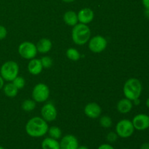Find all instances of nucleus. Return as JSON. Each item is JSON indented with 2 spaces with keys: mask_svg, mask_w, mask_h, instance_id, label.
<instances>
[{
  "mask_svg": "<svg viewBox=\"0 0 149 149\" xmlns=\"http://www.w3.org/2000/svg\"><path fill=\"white\" fill-rule=\"evenodd\" d=\"M25 129L29 136L32 138H40L47 133L49 126L47 122L42 117L35 116L28 121Z\"/></svg>",
  "mask_w": 149,
  "mask_h": 149,
  "instance_id": "obj_1",
  "label": "nucleus"
},
{
  "mask_svg": "<svg viewBox=\"0 0 149 149\" xmlns=\"http://www.w3.org/2000/svg\"><path fill=\"white\" fill-rule=\"evenodd\" d=\"M91 36V31L88 26L83 23H77L71 31L73 42L78 45H84L89 42Z\"/></svg>",
  "mask_w": 149,
  "mask_h": 149,
  "instance_id": "obj_2",
  "label": "nucleus"
},
{
  "mask_svg": "<svg viewBox=\"0 0 149 149\" xmlns=\"http://www.w3.org/2000/svg\"><path fill=\"white\" fill-rule=\"evenodd\" d=\"M125 97L130 100L139 98L142 93V84L140 80L136 78H130L127 80L123 87Z\"/></svg>",
  "mask_w": 149,
  "mask_h": 149,
  "instance_id": "obj_3",
  "label": "nucleus"
},
{
  "mask_svg": "<svg viewBox=\"0 0 149 149\" xmlns=\"http://www.w3.org/2000/svg\"><path fill=\"white\" fill-rule=\"evenodd\" d=\"M18 64L13 61H7L2 64L0 68V75L7 81H13L18 76Z\"/></svg>",
  "mask_w": 149,
  "mask_h": 149,
  "instance_id": "obj_4",
  "label": "nucleus"
},
{
  "mask_svg": "<svg viewBox=\"0 0 149 149\" xmlns=\"http://www.w3.org/2000/svg\"><path fill=\"white\" fill-rule=\"evenodd\" d=\"M135 131L132 121L129 119H122L116 126V132L118 136L122 138H130L132 135Z\"/></svg>",
  "mask_w": 149,
  "mask_h": 149,
  "instance_id": "obj_5",
  "label": "nucleus"
},
{
  "mask_svg": "<svg viewBox=\"0 0 149 149\" xmlns=\"http://www.w3.org/2000/svg\"><path fill=\"white\" fill-rule=\"evenodd\" d=\"M49 89L47 84L39 83L34 86L32 91V97L35 102L43 103L49 97Z\"/></svg>",
  "mask_w": 149,
  "mask_h": 149,
  "instance_id": "obj_6",
  "label": "nucleus"
},
{
  "mask_svg": "<svg viewBox=\"0 0 149 149\" xmlns=\"http://www.w3.org/2000/svg\"><path fill=\"white\" fill-rule=\"evenodd\" d=\"M18 52L24 59L31 60L35 58L38 51L36 45L31 42H23L19 45Z\"/></svg>",
  "mask_w": 149,
  "mask_h": 149,
  "instance_id": "obj_7",
  "label": "nucleus"
},
{
  "mask_svg": "<svg viewBox=\"0 0 149 149\" xmlns=\"http://www.w3.org/2000/svg\"><path fill=\"white\" fill-rule=\"evenodd\" d=\"M108 42L105 37L102 36H93L89 40V49L94 53H100L104 51L107 47Z\"/></svg>",
  "mask_w": 149,
  "mask_h": 149,
  "instance_id": "obj_8",
  "label": "nucleus"
},
{
  "mask_svg": "<svg viewBox=\"0 0 149 149\" xmlns=\"http://www.w3.org/2000/svg\"><path fill=\"white\" fill-rule=\"evenodd\" d=\"M42 118L47 122H51L55 120L58 115L57 109L52 103H47L43 106L41 110Z\"/></svg>",
  "mask_w": 149,
  "mask_h": 149,
  "instance_id": "obj_9",
  "label": "nucleus"
},
{
  "mask_svg": "<svg viewBox=\"0 0 149 149\" xmlns=\"http://www.w3.org/2000/svg\"><path fill=\"white\" fill-rule=\"evenodd\" d=\"M132 122L135 130H145L149 127V116L145 113H139L134 116Z\"/></svg>",
  "mask_w": 149,
  "mask_h": 149,
  "instance_id": "obj_10",
  "label": "nucleus"
},
{
  "mask_svg": "<svg viewBox=\"0 0 149 149\" xmlns=\"http://www.w3.org/2000/svg\"><path fill=\"white\" fill-rule=\"evenodd\" d=\"M60 149H77L79 146L77 138L73 135H66L61 138Z\"/></svg>",
  "mask_w": 149,
  "mask_h": 149,
  "instance_id": "obj_11",
  "label": "nucleus"
},
{
  "mask_svg": "<svg viewBox=\"0 0 149 149\" xmlns=\"http://www.w3.org/2000/svg\"><path fill=\"white\" fill-rule=\"evenodd\" d=\"M84 112L87 116L91 119H96L99 117L102 113L100 106L96 103H89L84 107Z\"/></svg>",
  "mask_w": 149,
  "mask_h": 149,
  "instance_id": "obj_12",
  "label": "nucleus"
},
{
  "mask_svg": "<svg viewBox=\"0 0 149 149\" xmlns=\"http://www.w3.org/2000/svg\"><path fill=\"white\" fill-rule=\"evenodd\" d=\"M78 20L80 23L87 25L94 19V12L88 7H85L80 10L77 14Z\"/></svg>",
  "mask_w": 149,
  "mask_h": 149,
  "instance_id": "obj_13",
  "label": "nucleus"
},
{
  "mask_svg": "<svg viewBox=\"0 0 149 149\" xmlns=\"http://www.w3.org/2000/svg\"><path fill=\"white\" fill-rule=\"evenodd\" d=\"M43 69L41 60L33 58L30 60L29 64H28V70L29 73L33 75H39Z\"/></svg>",
  "mask_w": 149,
  "mask_h": 149,
  "instance_id": "obj_14",
  "label": "nucleus"
},
{
  "mask_svg": "<svg viewBox=\"0 0 149 149\" xmlns=\"http://www.w3.org/2000/svg\"><path fill=\"white\" fill-rule=\"evenodd\" d=\"M133 103L132 100H129L127 98H123L119 100L117 103V110L121 113H127L132 110Z\"/></svg>",
  "mask_w": 149,
  "mask_h": 149,
  "instance_id": "obj_15",
  "label": "nucleus"
},
{
  "mask_svg": "<svg viewBox=\"0 0 149 149\" xmlns=\"http://www.w3.org/2000/svg\"><path fill=\"white\" fill-rule=\"evenodd\" d=\"M36 46L38 52L42 54H45L47 53V52L52 49V42H51L49 39L43 38V39H40V40L38 42V43L36 44Z\"/></svg>",
  "mask_w": 149,
  "mask_h": 149,
  "instance_id": "obj_16",
  "label": "nucleus"
},
{
  "mask_svg": "<svg viewBox=\"0 0 149 149\" xmlns=\"http://www.w3.org/2000/svg\"><path fill=\"white\" fill-rule=\"evenodd\" d=\"M63 20L65 24L70 26H74L78 23V16L77 14L74 11H67L63 15Z\"/></svg>",
  "mask_w": 149,
  "mask_h": 149,
  "instance_id": "obj_17",
  "label": "nucleus"
},
{
  "mask_svg": "<svg viewBox=\"0 0 149 149\" xmlns=\"http://www.w3.org/2000/svg\"><path fill=\"white\" fill-rule=\"evenodd\" d=\"M42 149H60V143L58 140L48 137L45 138L42 142Z\"/></svg>",
  "mask_w": 149,
  "mask_h": 149,
  "instance_id": "obj_18",
  "label": "nucleus"
},
{
  "mask_svg": "<svg viewBox=\"0 0 149 149\" xmlns=\"http://www.w3.org/2000/svg\"><path fill=\"white\" fill-rule=\"evenodd\" d=\"M2 89L4 95L9 97H15L17 95V92H18V89L13 84V82L8 83V84L4 85Z\"/></svg>",
  "mask_w": 149,
  "mask_h": 149,
  "instance_id": "obj_19",
  "label": "nucleus"
},
{
  "mask_svg": "<svg viewBox=\"0 0 149 149\" xmlns=\"http://www.w3.org/2000/svg\"><path fill=\"white\" fill-rule=\"evenodd\" d=\"M47 133L49 134V136L50 138H54L55 140H58L62 137V131L61 128L56 126H52L48 129Z\"/></svg>",
  "mask_w": 149,
  "mask_h": 149,
  "instance_id": "obj_20",
  "label": "nucleus"
},
{
  "mask_svg": "<svg viewBox=\"0 0 149 149\" xmlns=\"http://www.w3.org/2000/svg\"><path fill=\"white\" fill-rule=\"evenodd\" d=\"M66 56L68 59L73 61H77L80 59L81 55L75 48H69L66 51Z\"/></svg>",
  "mask_w": 149,
  "mask_h": 149,
  "instance_id": "obj_21",
  "label": "nucleus"
},
{
  "mask_svg": "<svg viewBox=\"0 0 149 149\" xmlns=\"http://www.w3.org/2000/svg\"><path fill=\"white\" fill-rule=\"evenodd\" d=\"M21 108L26 112L32 111L36 108V102L33 100H26L22 103Z\"/></svg>",
  "mask_w": 149,
  "mask_h": 149,
  "instance_id": "obj_22",
  "label": "nucleus"
},
{
  "mask_svg": "<svg viewBox=\"0 0 149 149\" xmlns=\"http://www.w3.org/2000/svg\"><path fill=\"white\" fill-rule=\"evenodd\" d=\"M100 125L103 128H109L112 125V119L108 116H103L100 119Z\"/></svg>",
  "mask_w": 149,
  "mask_h": 149,
  "instance_id": "obj_23",
  "label": "nucleus"
},
{
  "mask_svg": "<svg viewBox=\"0 0 149 149\" xmlns=\"http://www.w3.org/2000/svg\"><path fill=\"white\" fill-rule=\"evenodd\" d=\"M12 82H13V84H14V85L15 86V87H17L18 90H20V89L23 88L25 86V84H26V81H25V79L23 78V77H18V76H17V77H16V78L15 79L13 80Z\"/></svg>",
  "mask_w": 149,
  "mask_h": 149,
  "instance_id": "obj_24",
  "label": "nucleus"
},
{
  "mask_svg": "<svg viewBox=\"0 0 149 149\" xmlns=\"http://www.w3.org/2000/svg\"><path fill=\"white\" fill-rule=\"evenodd\" d=\"M40 60H41V62H42L43 68H49L52 66V60L50 57L45 56Z\"/></svg>",
  "mask_w": 149,
  "mask_h": 149,
  "instance_id": "obj_25",
  "label": "nucleus"
},
{
  "mask_svg": "<svg viewBox=\"0 0 149 149\" xmlns=\"http://www.w3.org/2000/svg\"><path fill=\"white\" fill-rule=\"evenodd\" d=\"M118 137L119 136H118V135L116 134V132H110L109 133H108L107 136H106V140H107L109 143H114L117 141Z\"/></svg>",
  "mask_w": 149,
  "mask_h": 149,
  "instance_id": "obj_26",
  "label": "nucleus"
},
{
  "mask_svg": "<svg viewBox=\"0 0 149 149\" xmlns=\"http://www.w3.org/2000/svg\"><path fill=\"white\" fill-rule=\"evenodd\" d=\"M7 31L4 26L0 25V40H2L7 36Z\"/></svg>",
  "mask_w": 149,
  "mask_h": 149,
  "instance_id": "obj_27",
  "label": "nucleus"
},
{
  "mask_svg": "<svg viewBox=\"0 0 149 149\" xmlns=\"http://www.w3.org/2000/svg\"><path fill=\"white\" fill-rule=\"evenodd\" d=\"M97 149H115V148H113L111 144L103 143V144H101L100 146H99V147L97 148Z\"/></svg>",
  "mask_w": 149,
  "mask_h": 149,
  "instance_id": "obj_28",
  "label": "nucleus"
},
{
  "mask_svg": "<svg viewBox=\"0 0 149 149\" xmlns=\"http://www.w3.org/2000/svg\"><path fill=\"white\" fill-rule=\"evenodd\" d=\"M142 3L146 10H149V0H142Z\"/></svg>",
  "mask_w": 149,
  "mask_h": 149,
  "instance_id": "obj_29",
  "label": "nucleus"
},
{
  "mask_svg": "<svg viewBox=\"0 0 149 149\" xmlns=\"http://www.w3.org/2000/svg\"><path fill=\"white\" fill-rule=\"evenodd\" d=\"M141 149H149V143H144L141 146Z\"/></svg>",
  "mask_w": 149,
  "mask_h": 149,
  "instance_id": "obj_30",
  "label": "nucleus"
},
{
  "mask_svg": "<svg viewBox=\"0 0 149 149\" xmlns=\"http://www.w3.org/2000/svg\"><path fill=\"white\" fill-rule=\"evenodd\" d=\"M4 85V79L1 77V76L0 75V90L3 88Z\"/></svg>",
  "mask_w": 149,
  "mask_h": 149,
  "instance_id": "obj_31",
  "label": "nucleus"
},
{
  "mask_svg": "<svg viewBox=\"0 0 149 149\" xmlns=\"http://www.w3.org/2000/svg\"><path fill=\"white\" fill-rule=\"evenodd\" d=\"M132 102H133L134 104L136 105V106H138V105H139L140 103H141V100H140L139 98H137V99H135V100H132Z\"/></svg>",
  "mask_w": 149,
  "mask_h": 149,
  "instance_id": "obj_32",
  "label": "nucleus"
},
{
  "mask_svg": "<svg viewBox=\"0 0 149 149\" xmlns=\"http://www.w3.org/2000/svg\"><path fill=\"white\" fill-rule=\"evenodd\" d=\"M77 149H89L88 147L85 146H79L78 148H77Z\"/></svg>",
  "mask_w": 149,
  "mask_h": 149,
  "instance_id": "obj_33",
  "label": "nucleus"
},
{
  "mask_svg": "<svg viewBox=\"0 0 149 149\" xmlns=\"http://www.w3.org/2000/svg\"><path fill=\"white\" fill-rule=\"evenodd\" d=\"M64 2H66V3H70V2H73V1H76V0H62Z\"/></svg>",
  "mask_w": 149,
  "mask_h": 149,
  "instance_id": "obj_34",
  "label": "nucleus"
},
{
  "mask_svg": "<svg viewBox=\"0 0 149 149\" xmlns=\"http://www.w3.org/2000/svg\"><path fill=\"white\" fill-rule=\"evenodd\" d=\"M146 105L148 108H149V97L146 100Z\"/></svg>",
  "mask_w": 149,
  "mask_h": 149,
  "instance_id": "obj_35",
  "label": "nucleus"
},
{
  "mask_svg": "<svg viewBox=\"0 0 149 149\" xmlns=\"http://www.w3.org/2000/svg\"><path fill=\"white\" fill-rule=\"evenodd\" d=\"M146 16L149 19V10H146Z\"/></svg>",
  "mask_w": 149,
  "mask_h": 149,
  "instance_id": "obj_36",
  "label": "nucleus"
},
{
  "mask_svg": "<svg viewBox=\"0 0 149 149\" xmlns=\"http://www.w3.org/2000/svg\"><path fill=\"white\" fill-rule=\"evenodd\" d=\"M0 149H5V148H4L3 146H0Z\"/></svg>",
  "mask_w": 149,
  "mask_h": 149,
  "instance_id": "obj_37",
  "label": "nucleus"
},
{
  "mask_svg": "<svg viewBox=\"0 0 149 149\" xmlns=\"http://www.w3.org/2000/svg\"><path fill=\"white\" fill-rule=\"evenodd\" d=\"M123 149H127V148H123Z\"/></svg>",
  "mask_w": 149,
  "mask_h": 149,
  "instance_id": "obj_38",
  "label": "nucleus"
}]
</instances>
